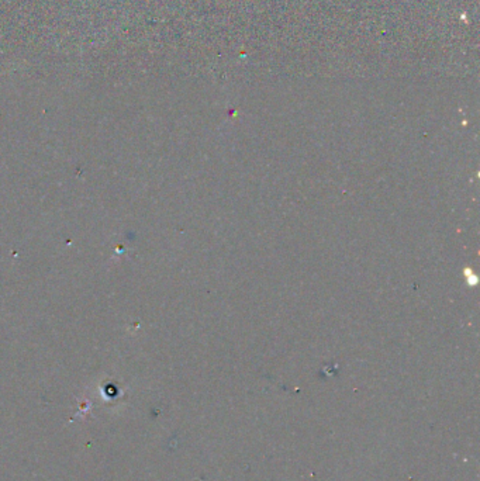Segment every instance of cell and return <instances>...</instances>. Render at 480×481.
Wrapping results in <instances>:
<instances>
[]
</instances>
